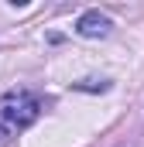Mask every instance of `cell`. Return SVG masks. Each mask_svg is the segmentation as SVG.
Wrapping results in <instances>:
<instances>
[{"label":"cell","mask_w":144,"mask_h":147,"mask_svg":"<svg viewBox=\"0 0 144 147\" xmlns=\"http://www.w3.org/2000/svg\"><path fill=\"white\" fill-rule=\"evenodd\" d=\"M38 113H41V99H38L35 92L14 89V92H7L0 99V130L17 134V130H24V127L35 123Z\"/></svg>","instance_id":"6da1fadb"},{"label":"cell","mask_w":144,"mask_h":147,"mask_svg":"<svg viewBox=\"0 0 144 147\" xmlns=\"http://www.w3.org/2000/svg\"><path fill=\"white\" fill-rule=\"evenodd\" d=\"M113 31V21L100 10H82L79 21H75V34L79 38H107Z\"/></svg>","instance_id":"7a4b0ae2"},{"label":"cell","mask_w":144,"mask_h":147,"mask_svg":"<svg viewBox=\"0 0 144 147\" xmlns=\"http://www.w3.org/2000/svg\"><path fill=\"white\" fill-rule=\"evenodd\" d=\"M124 147H127V144H124Z\"/></svg>","instance_id":"3957f363"}]
</instances>
